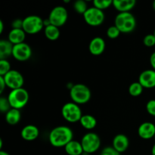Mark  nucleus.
I'll use <instances>...</instances> for the list:
<instances>
[{
    "mask_svg": "<svg viewBox=\"0 0 155 155\" xmlns=\"http://www.w3.org/2000/svg\"><path fill=\"white\" fill-rule=\"evenodd\" d=\"M74 132L67 126L54 127L48 135V141L53 147L64 148L70 142L74 140Z\"/></svg>",
    "mask_w": 155,
    "mask_h": 155,
    "instance_id": "f257e3e1",
    "label": "nucleus"
},
{
    "mask_svg": "<svg viewBox=\"0 0 155 155\" xmlns=\"http://www.w3.org/2000/svg\"><path fill=\"white\" fill-rule=\"evenodd\" d=\"M114 25L119 29L120 33H132L136 27V18L131 12H120L115 18Z\"/></svg>",
    "mask_w": 155,
    "mask_h": 155,
    "instance_id": "f03ea898",
    "label": "nucleus"
},
{
    "mask_svg": "<svg viewBox=\"0 0 155 155\" xmlns=\"http://www.w3.org/2000/svg\"><path fill=\"white\" fill-rule=\"evenodd\" d=\"M70 97L73 102L77 104H84L89 102L92 97V92L86 85L77 83L70 89Z\"/></svg>",
    "mask_w": 155,
    "mask_h": 155,
    "instance_id": "7ed1b4c3",
    "label": "nucleus"
},
{
    "mask_svg": "<svg viewBox=\"0 0 155 155\" xmlns=\"http://www.w3.org/2000/svg\"><path fill=\"white\" fill-rule=\"evenodd\" d=\"M7 98L12 108L20 110L26 106L28 102L29 93L25 89L21 88L11 91Z\"/></svg>",
    "mask_w": 155,
    "mask_h": 155,
    "instance_id": "20e7f679",
    "label": "nucleus"
},
{
    "mask_svg": "<svg viewBox=\"0 0 155 155\" xmlns=\"http://www.w3.org/2000/svg\"><path fill=\"white\" fill-rule=\"evenodd\" d=\"M62 117L65 120L71 124L80 122L83 114L80 105L74 102H68L61 108Z\"/></svg>",
    "mask_w": 155,
    "mask_h": 155,
    "instance_id": "39448f33",
    "label": "nucleus"
},
{
    "mask_svg": "<svg viewBox=\"0 0 155 155\" xmlns=\"http://www.w3.org/2000/svg\"><path fill=\"white\" fill-rule=\"evenodd\" d=\"M43 20L38 15H29L23 19V30L28 34L39 33L45 27Z\"/></svg>",
    "mask_w": 155,
    "mask_h": 155,
    "instance_id": "423d86ee",
    "label": "nucleus"
},
{
    "mask_svg": "<svg viewBox=\"0 0 155 155\" xmlns=\"http://www.w3.org/2000/svg\"><path fill=\"white\" fill-rule=\"evenodd\" d=\"M81 145L86 154H93L99 149L101 146V139L98 135L95 133H88L83 136Z\"/></svg>",
    "mask_w": 155,
    "mask_h": 155,
    "instance_id": "0eeeda50",
    "label": "nucleus"
},
{
    "mask_svg": "<svg viewBox=\"0 0 155 155\" xmlns=\"http://www.w3.org/2000/svg\"><path fill=\"white\" fill-rule=\"evenodd\" d=\"M48 18L51 25H54L57 27H62L66 24L68 21V10L64 6H56L50 12Z\"/></svg>",
    "mask_w": 155,
    "mask_h": 155,
    "instance_id": "6e6552de",
    "label": "nucleus"
},
{
    "mask_svg": "<svg viewBox=\"0 0 155 155\" xmlns=\"http://www.w3.org/2000/svg\"><path fill=\"white\" fill-rule=\"evenodd\" d=\"M83 18L88 25L91 27H98L104 21L105 15L103 11L96 8L94 6L89 8L83 15Z\"/></svg>",
    "mask_w": 155,
    "mask_h": 155,
    "instance_id": "1a4fd4ad",
    "label": "nucleus"
},
{
    "mask_svg": "<svg viewBox=\"0 0 155 155\" xmlns=\"http://www.w3.org/2000/svg\"><path fill=\"white\" fill-rule=\"evenodd\" d=\"M5 81L6 86L12 90L23 88L24 84V78L22 74L16 70H11L3 77Z\"/></svg>",
    "mask_w": 155,
    "mask_h": 155,
    "instance_id": "9d476101",
    "label": "nucleus"
},
{
    "mask_svg": "<svg viewBox=\"0 0 155 155\" xmlns=\"http://www.w3.org/2000/svg\"><path fill=\"white\" fill-rule=\"evenodd\" d=\"M12 56L18 61H26L32 56V48L26 42L14 45Z\"/></svg>",
    "mask_w": 155,
    "mask_h": 155,
    "instance_id": "9b49d317",
    "label": "nucleus"
},
{
    "mask_svg": "<svg viewBox=\"0 0 155 155\" xmlns=\"http://www.w3.org/2000/svg\"><path fill=\"white\" fill-rule=\"evenodd\" d=\"M139 82L143 88L152 89L155 87V71L153 69L142 71L139 77Z\"/></svg>",
    "mask_w": 155,
    "mask_h": 155,
    "instance_id": "f8f14e48",
    "label": "nucleus"
},
{
    "mask_svg": "<svg viewBox=\"0 0 155 155\" xmlns=\"http://www.w3.org/2000/svg\"><path fill=\"white\" fill-rule=\"evenodd\" d=\"M105 41L100 36L94 37L89 44V51L92 55L98 56L102 54L105 50Z\"/></svg>",
    "mask_w": 155,
    "mask_h": 155,
    "instance_id": "ddd939ff",
    "label": "nucleus"
},
{
    "mask_svg": "<svg viewBox=\"0 0 155 155\" xmlns=\"http://www.w3.org/2000/svg\"><path fill=\"white\" fill-rule=\"evenodd\" d=\"M130 146L129 138L124 134H117L114 136L112 141V147L120 154L124 153L128 149Z\"/></svg>",
    "mask_w": 155,
    "mask_h": 155,
    "instance_id": "4468645a",
    "label": "nucleus"
},
{
    "mask_svg": "<svg viewBox=\"0 0 155 155\" xmlns=\"http://www.w3.org/2000/svg\"><path fill=\"white\" fill-rule=\"evenodd\" d=\"M138 134L143 139H152L155 135V125L151 122L142 123L138 129Z\"/></svg>",
    "mask_w": 155,
    "mask_h": 155,
    "instance_id": "2eb2a0df",
    "label": "nucleus"
},
{
    "mask_svg": "<svg viewBox=\"0 0 155 155\" xmlns=\"http://www.w3.org/2000/svg\"><path fill=\"white\" fill-rule=\"evenodd\" d=\"M39 129L34 125L25 126L21 132V138L27 142H32V141L36 140L39 137Z\"/></svg>",
    "mask_w": 155,
    "mask_h": 155,
    "instance_id": "dca6fc26",
    "label": "nucleus"
},
{
    "mask_svg": "<svg viewBox=\"0 0 155 155\" xmlns=\"http://www.w3.org/2000/svg\"><path fill=\"white\" fill-rule=\"evenodd\" d=\"M136 0H113V6L120 12H130L136 6Z\"/></svg>",
    "mask_w": 155,
    "mask_h": 155,
    "instance_id": "f3484780",
    "label": "nucleus"
},
{
    "mask_svg": "<svg viewBox=\"0 0 155 155\" xmlns=\"http://www.w3.org/2000/svg\"><path fill=\"white\" fill-rule=\"evenodd\" d=\"M26 39V33L23 29H12L8 33V39L15 45L23 43Z\"/></svg>",
    "mask_w": 155,
    "mask_h": 155,
    "instance_id": "a211bd4d",
    "label": "nucleus"
},
{
    "mask_svg": "<svg viewBox=\"0 0 155 155\" xmlns=\"http://www.w3.org/2000/svg\"><path fill=\"white\" fill-rule=\"evenodd\" d=\"M14 45L8 39L0 40V59H6L12 55Z\"/></svg>",
    "mask_w": 155,
    "mask_h": 155,
    "instance_id": "6ab92c4d",
    "label": "nucleus"
},
{
    "mask_svg": "<svg viewBox=\"0 0 155 155\" xmlns=\"http://www.w3.org/2000/svg\"><path fill=\"white\" fill-rule=\"evenodd\" d=\"M66 153L68 155H81L84 153L81 142L72 140L64 147Z\"/></svg>",
    "mask_w": 155,
    "mask_h": 155,
    "instance_id": "aec40b11",
    "label": "nucleus"
},
{
    "mask_svg": "<svg viewBox=\"0 0 155 155\" xmlns=\"http://www.w3.org/2000/svg\"><path fill=\"white\" fill-rule=\"evenodd\" d=\"M5 121L10 125H16L20 122L21 118V114L20 110L15 108H11L5 114Z\"/></svg>",
    "mask_w": 155,
    "mask_h": 155,
    "instance_id": "412c9836",
    "label": "nucleus"
},
{
    "mask_svg": "<svg viewBox=\"0 0 155 155\" xmlns=\"http://www.w3.org/2000/svg\"><path fill=\"white\" fill-rule=\"evenodd\" d=\"M80 124L84 129L92 130L97 126V120L94 116L91 114L83 115L80 120Z\"/></svg>",
    "mask_w": 155,
    "mask_h": 155,
    "instance_id": "4be33fe9",
    "label": "nucleus"
},
{
    "mask_svg": "<svg viewBox=\"0 0 155 155\" xmlns=\"http://www.w3.org/2000/svg\"><path fill=\"white\" fill-rule=\"evenodd\" d=\"M44 33H45V36L48 39L51 41H55L60 37L61 32L59 30V27H55L54 25L47 26L44 28Z\"/></svg>",
    "mask_w": 155,
    "mask_h": 155,
    "instance_id": "5701e85b",
    "label": "nucleus"
},
{
    "mask_svg": "<svg viewBox=\"0 0 155 155\" xmlns=\"http://www.w3.org/2000/svg\"><path fill=\"white\" fill-rule=\"evenodd\" d=\"M143 86L139 82H134L129 86V93L133 97L139 96L143 92Z\"/></svg>",
    "mask_w": 155,
    "mask_h": 155,
    "instance_id": "b1692460",
    "label": "nucleus"
},
{
    "mask_svg": "<svg viewBox=\"0 0 155 155\" xmlns=\"http://www.w3.org/2000/svg\"><path fill=\"white\" fill-rule=\"evenodd\" d=\"M87 2L84 0H77L74 3V9L77 13L80 15H84L85 12L88 10Z\"/></svg>",
    "mask_w": 155,
    "mask_h": 155,
    "instance_id": "393cba45",
    "label": "nucleus"
},
{
    "mask_svg": "<svg viewBox=\"0 0 155 155\" xmlns=\"http://www.w3.org/2000/svg\"><path fill=\"white\" fill-rule=\"evenodd\" d=\"M113 5L112 0H94L93 6L99 10L104 11Z\"/></svg>",
    "mask_w": 155,
    "mask_h": 155,
    "instance_id": "a878e982",
    "label": "nucleus"
},
{
    "mask_svg": "<svg viewBox=\"0 0 155 155\" xmlns=\"http://www.w3.org/2000/svg\"><path fill=\"white\" fill-rule=\"evenodd\" d=\"M11 70L10 63L6 59H0V76L4 77Z\"/></svg>",
    "mask_w": 155,
    "mask_h": 155,
    "instance_id": "bb28decb",
    "label": "nucleus"
},
{
    "mask_svg": "<svg viewBox=\"0 0 155 155\" xmlns=\"http://www.w3.org/2000/svg\"><path fill=\"white\" fill-rule=\"evenodd\" d=\"M120 33H121L120 31V30L115 25L110 26V27H108L107 30V32H106V34H107V37L111 39H117L120 36Z\"/></svg>",
    "mask_w": 155,
    "mask_h": 155,
    "instance_id": "cd10ccee",
    "label": "nucleus"
},
{
    "mask_svg": "<svg viewBox=\"0 0 155 155\" xmlns=\"http://www.w3.org/2000/svg\"><path fill=\"white\" fill-rule=\"evenodd\" d=\"M12 108L7 97H1L0 98V111L2 113H7Z\"/></svg>",
    "mask_w": 155,
    "mask_h": 155,
    "instance_id": "c85d7f7f",
    "label": "nucleus"
},
{
    "mask_svg": "<svg viewBox=\"0 0 155 155\" xmlns=\"http://www.w3.org/2000/svg\"><path fill=\"white\" fill-rule=\"evenodd\" d=\"M143 44L147 47H153L155 45V36L154 33L146 35L143 39Z\"/></svg>",
    "mask_w": 155,
    "mask_h": 155,
    "instance_id": "c756f323",
    "label": "nucleus"
},
{
    "mask_svg": "<svg viewBox=\"0 0 155 155\" xmlns=\"http://www.w3.org/2000/svg\"><path fill=\"white\" fill-rule=\"evenodd\" d=\"M146 110L150 115L155 117V99H151L147 102Z\"/></svg>",
    "mask_w": 155,
    "mask_h": 155,
    "instance_id": "7c9ffc66",
    "label": "nucleus"
},
{
    "mask_svg": "<svg viewBox=\"0 0 155 155\" xmlns=\"http://www.w3.org/2000/svg\"><path fill=\"white\" fill-rule=\"evenodd\" d=\"M100 155H120V154L112 146H109L103 148Z\"/></svg>",
    "mask_w": 155,
    "mask_h": 155,
    "instance_id": "2f4dec72",
    "label": "nucleus"
},
{
    "mask_svg": "<svg viewBox=\"0 0 155 155\" xmlns=\"http://www.w3.org/2000/svg\"><path fill=\"white\" fill-rule=\"evenodd\" d=\"M12 29H23V20L20 18L15 19L12 22Z\"/></svg>",
    "mask_w": 155,
    "mask_h": 155,
    "instance_id": "473e14b6",
    "label": "nucleus"
},
{
    "mask_svg": "<svg viewBox=\"0 0 155 155\" xmlns=\"http://www.w3.org/2000/svg\"><path fill=\"white\" fill-rule=\"evenodd\" d=\"M5 87H6L5 81L3 77L0 76V93H2L4 89H5Z\"/></svg>",
    "mask_w": 155,
    "mask_h": 155,
    "instance_id": "72a5a7b5",
    "label": "nucleus"
},
{
    "mask_svg": "<svg viewBox=\"0 0 155 155\" xmlns=\"http://www.w3.org/2000/svg\"><path fill=\"white\" fill-rule=\"evenodd\" d=\"M150 64H151V66L152 67L153 70L155 71V51L151 54V57H150Z\"/></svg>",
    "mask_w": 155,
    "mask_h": 155,
    "instance_id": "f704fd0d",
    "label": "nucleus"
},
{
    "mask_svg": "<svg viewBox=\"0 0 155 155\" xmlns=\"http://www.w3.org/2000/svg\"><path fill=\"white\" fill-rule=\"evenodd\" d=\"M3 30H4V24H3V21H0V34H2L3 32Z\"/></svg>",
    "mask_w": 155,
    "mask_h": 155,
    "instance_id": "c9c22d12",
    "label": "nucleus"
},
{
    "mask_svg": "<svg viewBox=\"0 0 155 155\" xmlns=\"http://www.w3.org/2000/svg\"><path fill=\"white\" fill-rule=\"evenodd\" d=\"M0 155H10V154H9L8 152H6V151L1 150V151H0Z\"/></svg>",
    "mask_w": 155,
    "mask_h": 155,
    "instance_id": "e433bc0d",
    "label": "nucleus"
},
{
    "mask_svg": "<svg viewBox=\"0 0 155 155\" xmlns=\"http://www.w3.org/2000/svg\"><path fill=\"white\" fill-rule=\"evenodd\" d=\"M151 154L155 155V144L153 145L152 148H151Z\"/></svg>",
    "mask_w": 155,
    "mask_h": 155,
    "instance_id": "4c0bfd02",
    "label": "nucleus"
},
{
    "mask_svg": "<svg viewBox=\"0 0 155 155\" xmlns=\"http://www.w3.org/2000/svg\"><path fill=\"white\" fill-rule=\"evenodd\" d=\"M2 139H0V149L2 150Z\"/></svg>",
    "mask_w": 155,
    "mask_h": 155,
    "instance_id": "58836bf2",
    "label": "nucleus"
},
{
    "mask_svg": "<svg viewBox=\"0 0 155 155\" xmlns=\"http://www.w3.org/2000/svg\"><path fill=\"white\" fill-rule=\"evenodd\" d=\"M152 6H153V8H154V10L155 11V1H154V2H153Z\"/></svg>",
    "mask_w": 155,
    "mask_h": 155,
    "instance_id": "ea45409f",
    "label": "nucleus"
},
{
    "mask_svg": "<svg viewBox=\"0 0 155 155\" xmlns=\"http://www.w3.org/2000/svg\"><path fill=\"white\" fill-rule=\"evenodd\" d=\"M154 35L155 36V29H154Z\"/></svg>",
    "mask_w": 155,
    "mask_h": 155,
    "instance_id": "a19ab883",
    "label": "nucleus"
},
{
    "mask_svg": "<svg viewBox=\"0 0 155 155\" xmlns=\"http://www.w3.org/2000/svg\"><path fill=\"white\" fill-rule=\"evenodd\" d=\"M154 139H155V135H154Z\"/></svg>",
    "mask_w": 155,
    "mask_h": 155,
    "instance_id": "79ce46f5",
    "label": "nucleus"
}]
</instances>
